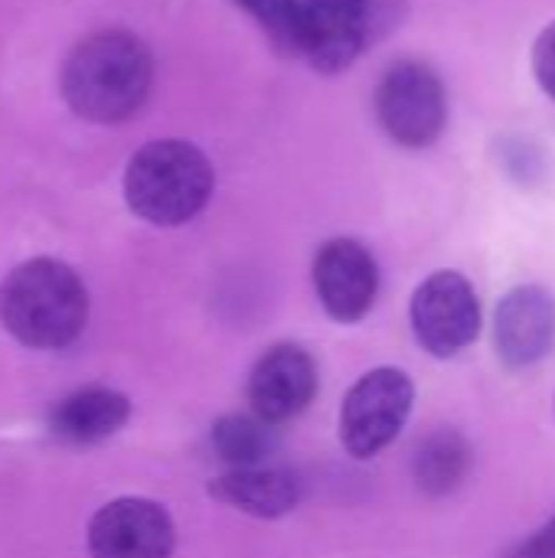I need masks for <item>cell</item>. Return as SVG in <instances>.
I'll return each mask as SVG.
<instances>
[{
  "label": "cell",
  "instance_id": "8",
  "mask_svg": "<svg viewBox=\"0 0 555 558\" xmlns=\"http://www.w3.org/2000/svg\"><path fill=\"white\" fill-rule=\"evenodd\" d=\"M317 301L337 324L363 320L379 294V268L373 252L357 239H330L314 258Z\"/></svg>",
  "mask_w": 555,
  "mask_h": 558
},
{
  "label": "cell",
  "instance_id": "3",
  "mask_svg": "<svg viewBox=\"0 0 555 558\" xmlns=\"http://www.w3.org/2000/svg\"><path fill=\"white\" fill-rule=\"evenodd\" d=\"M213 163L190 141H150L124 170V199L154 226L190 222L213 196Z\"/></svg>",
  "mask_w": 555,
  "mask_h": 558
},
{
  "label": "cell",
  "instance_id": "12",
  "mask_svg": "<svg viewBox=\"0 0 555 558\" xmlns=\"http://www.w3.org/2000/svg\"><path fill=\"white\" fill-rule=\"evenodd\" d=\"M209 497L255 520H278L301 500V487L278 468H232L209 484Z\"/></svg>",
  "mask_w": 555,
  "mask_h": 558
},
{
  "label": "cell",
  "instance_id": "1",
  "mask_svg": "<svg viewBox=\"0 0 555 558\" xmlns=\"http://www.w3.org/2000/svg\"><path fill=\"white\" fill-rule=\"evenodd\" d=\"M150 78V49L128 29H101L69 52L62 65V95L79 118L118 124L144 105Z\"/></svg>",
  "mask_w": 555,
  "mask_h": 558
},
{
  "label": "cell",
  "instance_id": "10",
  "mask_svg": "<svg viewBox=\"0 0 555 558\" xmlns=\"http://www.w3.org/2000/svg\"><path fill=\"white\" fill-rule=\"evenodd\" d=\"M317 396V366L311 353L298 343H278L258 356L249 376L252 412L281 425L301 415Z\"/></svg>",
  "mask_w": 555,
  "mask_h": 558
},
{
  "label": "cell",
  "instance_id": "7",
  "mask_svg": "<svg viewBox=\"0 0 555 558\" xmlns=\"http://www.w3.org/2000/svg\"><path fill=\"white\" fill-rule=\"evenodd\" d=\"M412 333L419 347L438 360L468 350L481 333V304L471 281L458 271L429 275L412 294Z\"/></svg>",
  "mask_w": 555,
  "mask_h": 558
},
{
  "label": "cell",
  "instance_id": "11",
  "mask_svg": "<svg viewBox=\"0 0 555 558\" xmlns=\"http://www.w3.org/2000/svg\"><path fill=\"white\" fill-rule=\"evenodd\" d=\"M497 353L510 369L540 363L555 347V298L540 284H520L504 294L494 320Z\"/></svg>",
  "mask_w": 555,
  "mask_h": 558
},
{
  "label": "cell",
  "instance_id": "13",
  "mask_svg": "<svg viewBox=\"0 0 555 558\" xmlns=\"http://www.w3.org/2000/svg\"><path fill=\"white\" fill-rule=\"evenodd\" d=\"M128 415H131L128 396L105 389V386H88V389L65 396L52 409L49 428L56 438L69 445H95L101 438H111L118 428H124Z\"/></svg>",
  "mask_w": 555,
  "mask_h": 558
},
{
  "label": "cell",
  "instance_id": "18",
  "mask_svg": "<svg viewBox=\"0 0 555 558\" xmlns=\"http://www.w3.org/2000/svg\"><path fill=\"white\" fill-rule=\"evenodd\" d=\"M517 558H555V513L523 543Z\"/></svg>",
  "mask_w": 555,
  "mask_h": 558
},
{
  "label": "cell",
  "instance_id": "17",
  "mask_svg": "<svg viewBox=\"0 0 555 558\" xmlns=\"http://www.w3.org/2000/svg\"><path fill=\"white\" fill-rule=\"evenodd\" d=\"M533 75L543 85V92L555 101V20L533 43Z\"/></svg>",
  "mask_w": 555,
  "mask_h": 558
},
{
  "label": "cell",
  "instance_id": "4",
  "mask_svg": "<svg viewBox=\"0 0 555 558\" xmlns=\"http://www.w3.org/2000/svg\"><path fill=\"white\" fill-rule=\"evenodd\" d=\"M415 402L412 379L396 366L370 369L353 383L340 405V441L357 461L376 458L406 428Z\"/></svg>",
  "mask_w": 555,
  "mask_h": 558
},
{
  "label": "cell",
  "instance_id": "6",
  "mask_svg": "<svg viewBox=\"0 0 555 558\" xmlns=\"http://www.w3.org/2000/svg\"><path fill=\"white\" fill-rule=\"evenodd\" d=\"M393 20L389 0H304V49L317 72L334 75L373 43Z\"/></svg>",
  "mask_w": 555,
  "mask_h": 558
},
{
  "label": "cell",
  "instance_id": "9",
  "mask_svg": "<svg viewBox=\"0 0 555 558\" xmlns=\"http://www.w3.org/2000/svg\"><path fill=\"white\" fill-rule=\"evenodd\" d=\"M173 520L144 497H121L101 507L88 523L92 558H170Z\"/></svg>",
  "mask_w": 555,
  "mask_h": 558
},
{
  "label": "cell",
  "instance_id": "15",
  "mask_svg": "<svg viewBox=\"0 0 555 558\" xmlns=\"http://www.w3.org/2000/svg\"><path fill=\"white\" fill-rule=\"evenodd\" d=\"M468 464H471V451L464 438L458 432H438L415 454V481L425 494L442 497L464 481Z\"/></svg>",
  "mask_w": 555,
  "mask_h": 558
},
{
  "label": "cell",
  "instance_id": "16",
  "mask_svg": "<svg viewBox=\"0 0 555 558\" xmlns=\"http://www.w3.org/2000/svg\"><path fill=\"white\" fill-rule=\"evenodd\" d=\"M242 7L258 29L272 39L281 56H301L304 49V0H232Z\"/></svg>",
  "mask_w": 555,
  "mask_h": 558
},
{
  "label": "cell",
  "instance_id": "5",
  "mask_svg": "<svg viewBox=\"0 0 555 558\" xmlns=\"http://www.w3.org/2000/svg\"><path fill=\"white\" fill-rule=\"evenodd\" d=\"M376 118L402 147H429L448 121V98L438 72L419 59L396 62L376 88Z\"/></svg>",
  "mask_w": 555,
  "mask_h": 558
},
{
  "label": "cell",
  "instance_id": "2",
  "mask_svg": "<svg viewBox=\"0 0 555 558\" xmlns=\"http://www.w3.org/2000/svg\"><path fill=\"white\" fill-rule=\"evenodd\" d=\"M0 320L33 350H62L88 320V291L69 265L29 258L0 284Z\"/></svg>",
  "mask_w": 555,
  "mask_h": 558
},
{
  "label": "cell",
  "instance_id": "14",
  "mask_svg": "<svg viewBox=\"0 0 555 558\" xmlns=\"http://www.w3.org/2000/svg\"><path fill=\"white\" fill-rule=\"evenodd\" d=\"M275 425L255 412H232L213 425V451L232 468H262L275 451Z\"/></svg>",
  "mask_w": 555,
  "mask_h": 558
}]
</instances>
